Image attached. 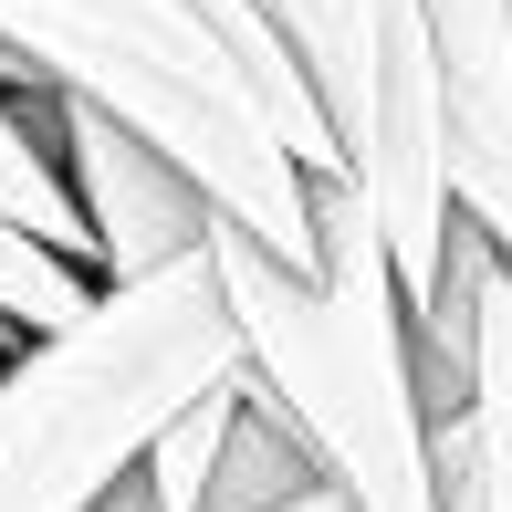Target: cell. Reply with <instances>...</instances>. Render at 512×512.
Masks as SVG:
<instances>
[{"instance_id": "obj_8", "label": "cell", "mask_w": 512, "mask_h": 512, "mask_svg": "<svg viewBox=\"0 0 512 512\" xmlns=\"http://www.w3.org/2000/svg\"><path fill=\"white\" fill-rule=\"evenodd\" d=\"M304 492H324V471L304 460V439L283 429L262 398L241 387V418L220 439V481H209V512H293Z\"/></svg>"}, {"instance_id": "obj_12", "label": "cell", "mask_w": 512, "mask_h": 512, "mask_svg": "<svg viewBox=\"0 0 512 512\" xmlns=\"http://www.w3.org/2000/svg\"><path fill=\"white\" fill-rule=\"evenodd\" d=\"M293 512H345V492H304V502H293Z\"/></svg>"}, {"instance_id": "obj_7", "label": "cell", "mask_w": 512, "mask_h": 512, "mask_svg": "<svg viewBox=\"0 0 512 512\" xmlns=\"http://www.w3.org/2000/svg\"><path fill=\"white\" fill-rule=\"evenodd\" d=\"M272 21V42L293 53L304 95L335 136V157L366 147L377 126V84H387V32H398V0H251Z\"/></svg>"}, {"instance_id": "obj_1", "label": "cell", "mask_w": 512, "mask_h": 512, "mask_svg": "<svg viewBox=\"0 0 512 512\" xmlns=\"http://www.w3.org/2000/svg\"><path fill=\"white\" fill-rule=\"evenodd\" d=\"M209 272L241 324L251 398L304 439L324 492H345V512H450L418 314L345 178H314V272L272 262L230 220H209Z\"/></svg>"}, {"instance_id": "obj_4", "label": "cell", "mask_w": 512, "mask_h": 512, "mask_svg": "<svg viewBox=\"0 0 512 512\" xmlns=\"http://www.w3.org/2000/svg\"><path fill=\"white\" fill-rule=\"evenodd\" d=\"M439 53V168L450 220L512 272V0H418Z\"/></svg>"}, {"instance_id": "obj_2", "label": "cell", "mask_w": 512, "mask_h": 512, "mask_svg": "<svg viewBox=\"0 0 512 512\" xmlns=\"http://www.w3.org/2000/svg\"><path fill=\"white\" fill-rule=\"evenodd\" d=\"M0 63L147 136L241 241L314 272V168L199 0H0Z\"/></svg>"}, {"instance_id": "obj_10", "label": "cell", "mask_w": 512, "mask_h": 512, "mask_svg": "<svg viewBox=\"0 0 512 512\" xmlns=\"http://www.w3.org/2000/svg\"><path fill=\"white\" fill-rule=\"evenodd\" d=\"M251 387V377H241ZM241 387H220V398H199L189 418H178L168 439L147 450V471H136V492H147L157 512H209V481H220V439L230 418H241Z\"/></svg>"}, {"instance_id": "obj_3", "label": "cell", "mask_w": 512, "mask_h": 512, "mask_svg": "<svg viewBox=\"0 0 512 512\" xmlns=\"http://www.w3.org/2000/svg\"><path fill=\"white\" fill-rule=\"evenodd\" d=\"M241 377V324L209 251L147 283H105L74 335H42L0 366V512H105L178 418Z\"/></svg>"}, {"instance_id": "obj_6", "label": "cell", "mask_w": 512, "mask_h": 512, "mask_svg": "<svg viewBox=\"0 0 512 512\" xmlns=\"http://www.w3.org/2000/svg\"><path fill=\"white\" fill-rule=\"evenodd\" d=\"M460 304H471V398L439 429V481L450 512H512V272L460 230L450 241Z\"/></svg>"}, {"instance_id": "obj_5", "label": "cell", "mask_w": 512, "mask_h": 512, "mask_svg": "<svg viewBox=\"0 0 512 512\" xmlns=\"http://www.w3.org/2000/svg\"><path fill=\"white\" fill-rule=\"evenodd\" d=\"M63 157H74V199H84V230H95V262L105 283H147V272L209 251V209L147 136H126L115 115L95 105H63Z\"/></svg>"}, {"instance_id": "obj_13", "label": "cell", "mask_w": 512, "mask_h": 512, "mask_svg": "<svg viewBox=\"0 0 512 512\" xmlns=\"http://www.w3.org/2000/svg\"><path fill=\"white\" fill-rule=\"evenodd\" d=\"M11 356H21V335H0V366H11Z\"/></svg>"}, {"instance_id": "obj_9", "label": "cell", "mask_w": 512, "mask_h": 512, "mask_svg": "<svg viewBox=\"0 0 512 512\" xmlns=\"http://www.w3.org/2000/svg\"><path fill=\"white\" fill-rule=\"evenodd\" d=\"M95 304H105V283H95V272H74L63 251H42L32 230L0 209V335H21V345L74 335Z\"/></svg>"}, {"instance_id": "obj_11", "label": "cell", "mask_w": 512, "mask_h": 512, "mask_svg": "<svg viewBox=\"0 0 512 512\" xmlns=\"http://www.w3.org/2000/svg\"><path fill=\"white\" fill-rule=\"evenodd\" d=\"M105 512H157V502H147V492H136V481H126V492H115V502H105Z\"/></svg>"}]
</instances>
